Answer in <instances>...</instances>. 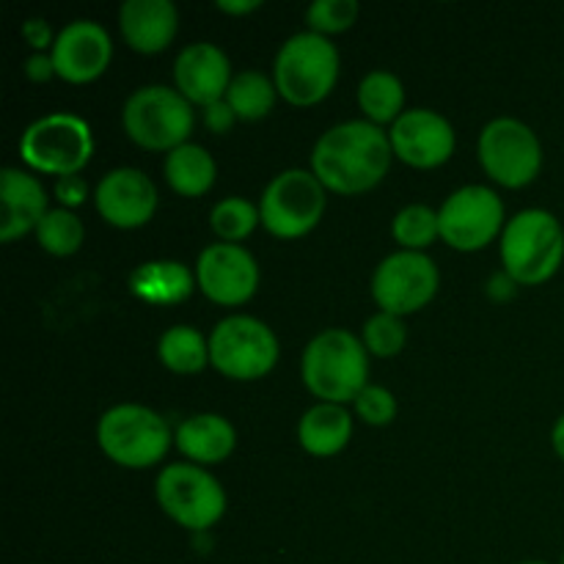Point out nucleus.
I'll use <instances>...</instances> for the list:
<instances>
[{"label":"nucleus","instance_id":"nucleus-5","mask_svg":"<svg viewBox=\"0 0 564 564\" xmlns=\"http://www.w3.org/2000/svg\"><path fill=\"white\" fill-rule=\"evenodd\" d=\"M99 449L121 468H152L169 455L174 444L169 422L147 405H116L102 413L97 424Z\"/></svg>","mask_w":564,"mask_h":564},{"label":"nucleus","instance_id":"nucleus-27","mask_svg":"<svg viewBox=\"0 0 564 564\" xmlns=\"http://www.w3.org/2000/svg\"><path fill=\"white\" fill-rule=\"evenodd\" d=\"M275 97H279L275 83L257 69H246L231 77V86L226 91V102L242 121L264 119L275 108Z\"/></svg>","mask_w":564,"mask_h":564},{"label":"nucleus","instance_id":"nucleus-17","mask_svg":"<svg viewBox=\"0 0 564 564\" xmlns=\"http://www.w3.org/2000/svg\"><path fill=\"white\" fill-rule=\"evenodd\" d=\"M55 75L66 83H91L102 75L113 58L110 33L94 20H75L55 33L50 50Z\"/></svg>","mask_w":564,"mask_h":564},{"label":"nucleus","instance_id":"nucleus-8","mask_svg":"<svg viewBox=\"0 0 564 564\" xmlns=\"http://www.w3.org/2000/svg\"><path fill=\"white\" fill-rule=\"evenodd\" d=\"M209 364L229 380H259L279 364V339L262 319L231 314L209 334Z\"/></svg>","mask_w":564,"mask_h":564},{"label":"nucleus","instance_id":"nucleus-15","mask_svg":"<svg viewBox=\"0 0 564 564\" xmlns=\"http://www.w3.org/2000/svg\"><path fill=\"white\" fill-rule=\"evenodd\" d=\"M394 158L413 169H438L455 152V130L430 108L405 110L389 130Z\"/></svg>","mask_w":564,"mask_h":564},{"label":"nucleus","instance_id":"nucleus-22","mask_svg":"<svg viewBox=\"0 0 564 564\" xmlns=\"http://www.w3.org/2000/svg\"><path fill=\"white\" fill-rule=\"evenodd\" d=\"M196 284V270L174 262V259L147 262L130 275L132 295L143 303H154V306H174V303L187 301Z\"/></svg>","mask_w":564,"mask_h":564},{"label":"nucleus","instance_id":"nucleus-1","mask_svg":"<svg viewBox=\"0 0 564 564\" xmlns=\"http://www.w3.org/2000/svg\"><path fill=\"white\" fill-rule=\"evenodd\" d=\"M391 160L394 149L389 132L367 119H352L319 135L312 152V171L325 191L356 196L383 182Z\"/></svg>","mask_w":564,"mask_h":564},{"label":"nucleus","instance_id":"nucleus-37","mask_svg":"<svg viewBox=\"0 0 564 564\" xmlns=\"http://www.w3.org/2000/svg\"><path fill=\"white\" fill-rule=\"evenodd\" d=\"M25 75L28 80L33 83H44L55 75V64L53 55L50 53H33L25 58Z\"/></svg>","mask_w":564,"mask_h":564},{"label":"nucleus","instance_id":"nucleus-2","mask_svg":"<svg viewBox=\"0 0 564 564\" xmlns=\"http://www.w3.org/2000/svg\"><path fill=\"white\" fill-rule=\"evenodd\" d=\"M301 375L306 389L319 397V402H356V397L369 386V352L350 330H319L303 350Z\"/></svg>","mask_w":564,"mask_h":564},{"label":"nucleus","instance_id":"nucleus-36","mask_svg":"<svg viewBox=\"0 0 564 564\" xmlns=\"http://www.w3.org/2000/svg\"><path fill=\"white\" fill-rule=\"evenodd\" d=\"M22 36H25V42L31 44L33 53H44V50H53L55 44V36L53 31H50L47 20H39V17H31V20H25V25H22Z\"/></svg>","mask_w":564,"mask_h":564},{"label":"nucleus","instance_id":"nucleus-13","mask_svg":"<svg viewBox=\"0 0 564 564\" xmlns=\"http://www.w3.org/2000/svg\"><path fill=\"white\" fill-rule=\"evenodd\" d=\"M438 264L424 251L389 253L372 275V297L380 312L405 317L438 295Z\"/></svg>","mask_w":564,"mask_h":564},{"label":"nucleus","instance_id":"nucleus-26","mask_svg":"<svg viewBox=\"0 0 564 564\" xmlns=\"http://www.w3.org/2000/svg\"><path fill=\"white\" fill-rule=\"evenodd\" d=\"M158 356L176 375H198L209 364V339L191 325H171L158 341Z\"/></svg>","mask_w":564,"mask_h":564},{"label":"nucleus","instance_id":"nucleus-33","mask_svg":"<svg viewBox=\"0 0 564 564\" xmlns=\"http://www.w3.org/2000/svg\"><path fill=\"white\" fill-rule=\"evenodd\" d=\"M356 413L361 422H367L369 427H386V424L394 422L397 416V397L391 394L386 386H372L369 383L361 394L356 397Z\"/></svg>","mask_w":564,"mask_h":564},{"label":"nucleus","instance_id":"nucleus-16","mask_svg":"<svg viewBox=\"0 0 564 564\" xmlns=\"http://www.w3.org/2000/svg\"><path fill=\"white\" fill-rule=\"evenodd\" d=\"M94 204L105 224L116 229H138L152 220L158 209V187L141 169H113L99 180Z\"/></svg>","mask_w":564,"mask_h":564},{"label":"nucleus","instance_id":"nucleus-41","mask_svg":"<svg viewBox=\"0 0 564 564\" xmlns=\"http://www.w3.org/2000/svg\"><path fill=\"white\" fill-rule=\"evenodd\" d=\"M521 564H549V562H521Z\"/></svg>","mask_w":564,"mask_h":564},{"label":"nucleus","instance_id":"nucleus-7","mask_svg":"<svg viewBox=\"0 0 564 564\" xmlns=\"http://www.w3.org/2000/svg\"><path fill=\"white\" fill-rule=\"evenodd\" d=\"M22 163L39 174H80L94 154V132L86 119L75 113H47L28 124L20 138Z\"/></svg>","mask_w":564,"mask_h":564},{"label":"nucleus","instance_id":"nucleus-18","mask_svg":"<svg viewBox=\"0 0 564 564\" xmlns=\"http://www.w3.org/2000/svg\"><path fill=\"white\" fill-rule=\"evenodd\" d=\"M231 77L235 75H231L229 55L213 42L187 44L174 61L176 91L191 105H202V108L226 99Z\"/></svg>","mask_w":564,"mask_h":564},{"label":"nucleus","instance_id":"nucleus-28","mask_svg":"<svg viewBox=\"0 0 564 564\" xmlns=\"http://www.w3.org/2000/svg\"><path fill=\"white\" fill-rule=\"evenodd\" d=\"M36 240L53 257H72L75 251H80L83 240H86V226L72 209H50L42 224L36 226Z\"/></svg>","mask_w":564,"mask_h":564},{"label":"nucleus","instance_id":"nucleus-32","mask_svg":"<svg viewBox=\"0 0 564 564\" xmlns=\"http://www.w3.org/2000/svg\"><path fill=\"white\" fill-rule=\"evenodd\" d=\"M358 20V3L356 0H317L306 9L308 31L319 33V36H330V33H345L347 28L356 25Z\"/></svg>","mask_w":564,"mask_h":564},{"label":"nucleus","instance_id":"nucleus-23","mask_svg":"<svg viewBox=\"0 0 564 564\" xmlns=\"http://www.w3.org/2000/svg\"><path fill=\"white\" fill-rule=\"evenodd\" d=\"M352 416L345 405L317 402L308 408L297 424V441L314 457H334L350 444Z\"/></svg>","mask_w":564,"mask_h":564},{"label":"nucleus","instance_id":"nucleus-9","mask_svg":"<svg viewBox=\"0 0 564 564\" xmlns=\"http://www.w3.org/2000/svg\"><path fill=\"white\" fill-rule=\"evenodd\" d=\"M325 187L306 169H286L268 182L259 198L262 226L279 240H297L323 220Z\"/></svg>","mask_w":564,"mask_h":564},{"label":"nucleus","instance_id":"nucleus-29","mask_svg":"<svg viewBox=\"0 0 564 564\" xmlns=\"http://www.w3.org/2000/svg\"><path fill=\"white\" fill-rule=\"evenodd\" d=\"M391 235L400 242L402 251H424L441 237L438 213L427 204H408L405 209L397 213Z\"/></svg>","mask_w":564,"mask_h":564},{"label":"nucleus","instance_id":"nucleus-6","mask_svg":"<svg viewBox=\"0 0 564 564\" xmlns=\"http://www.w3.org/2000/svg\"><path fill=\"white\" fill-rule=\"evenodd\" d=\"M121 124L127 138L141 149L174 152L176 147L187 143L196 116L193 105L176 88L141 86L127 97Z\"/></svg>","mask_w":564,"mask_h":564},{"label":"nucleus","instance_id":"nucleus-31","mask_svg":"<svg viewBox=\"0 0 564 564\" xmlns=\"http://www.w3.org/2000/svg\"><path fill=\"white\" fill-rule=\"evenodd\" d=\"M408 330L402 317H394V314H375L364 323V334L361 341L367 347L369 356L375 358H394L400 356L402 347H405Z\"/></svg>","mask_w":564,"mask_h":564},{"label":"nucleus","instance_id":"nucleus-4","mask_svg":"<svg viewBox=\"0 0 564 564\" xmlns=\"http://www.w3.org/2000/svg\"><path fill=\"white\" fill-rule=\"evenodd\" d=\"M339 80V50L328 36L301 31L281 44L273 64V83L281 97L297 108L317 105Z\"/></svg>","mask_w":564,"mask_h":564},{"label":"nucleus","instance_id":"nucleus-38","mask_svg":"<svg viewBox=\"0 0 564 564\" xmlns=\"http://www.w3.org/2000/svg\"><path fill=\"white\" fill-rule=\"evenodd\" d=\"M488 295L496 297V301H507V297L516 295V281H512L510 273H496L494 279H490V286H488Z\"/></svg>","mask_w":564,"mask_h":564},{"label":"nucleus","instance_id":"nucleus-40","mask_svg":"<svg viewBox=\"0 0 564 564\" xmlns=\"http://www.w3.org/2000/svg\"><path fill=\"white\" fill-rule=\"evenodd\" d=\"M551 446H554L556 455H560L564 460V413L560 419H556L554 430H551Z\"/></svg>","mask_w":564,"mask_h":564},{"label":"nucleus","instance_id":"nucleus-12","mask_svg":"<svg viewBox=\"0 0 564 564\" xmlns=\"http://www.w3.org/2000/svg\"><path fill=\"white\" fill-rule=\"evenodd\" d=\"M441 240L455 251H479L505 231V202L494 187L466 185L438 209Z\"/></svg>","mask_w":564,"mask_h":564},{"label":"nucleus","instance_id":"nucleus-11","mask_svg":"<svg viewBox=\"0 0 564 564\" xmlns=\"http://www.w3.org/2000/svg\"><path fill=\"white\" fill-rule=\"evenodd\" d=\"M479 163L485 174L505 187H527L538 180L543 169V147L540 138L521 119L501 116L485 124L479 135Z\"/></svg>","mask_w":564,"mask_h":564},{"label":"nucleus","instance_id":"nucleus-25","mask_svg":"<svg viewBox=\"0 0 564 564\" xmlns=\"http://www.w3.org/2000/svg\"><path fill=\"white\" fill-rule=\"evenodd\" d=\"M358 105L372 124H394L405 113V88L389 69H375L358 83Z\"/></svg>","mask_w":564,"mask_h":564},{"label":"nucleus","instance_id":"nucleus-21","mask_svg":"<svg viewBox=\"0 0 564 564\" xmlns=\"http://www.w3.org/2000/svg\"><path fill=\"white\" fill-rule=\"evenodd\" d=\"M174 444L193 466H215L235 452L237 430L218 413H196L176 427Z\"/></svg>","mask_w":564,"mask_h":564},{"label":"nucleus","instance_id":"nucleus-24","mask_svg":"<svg viewBox=\"0 0 564 564\" xmlns=\"http://www.w3.org/2000/svg\"><path fill=\"white\" fill-rule=\"evenodd\" d=\"M165 182L174 193L185 198H198L215 185L218 165L215 158L198 143H182L174 152L165 154Z\"/></svg>","mask_w":564,"mask_h":564},{"label":"nucleus","instance_id":"nucleus-30","mask_svg":"<svg viewBox=\"0 0 564 564\" xmlns=\"http://www.w3.org/2000/svg\"><path fill=\"white\" fill-rule=\"evenodd\" d=\"M259 224H262V215H259L257 204L240 196L220 198L209 213V226H213L215 235L224 242H235V246H240Z\"/></svg>","mask_w":564,"mask_h":564},{"label":"nucleus","instance_id":"nucleus-14","mask_svg":"<svg viewBox=\"0 0 564 564\" xmlns=\"http://www.w3.org/2000/svg\"><path fill=\"white\" fill-rule=\"evenodd\" d=\"M198 290L220 306H242L257 295L259 264L242 246L213 242L198 253Z\"/></svg>","mask_w":564,"mask_h":564},{"label":"nucleus","instance_id":"nucleus-10","mask_svg":"<svg viewBox=\"0 0 564 564\" xmlns=\"http://www.w3.org/2000/svg\"><path fill=\"white\" fill-rule=\"evenodd\" d=\"M154 496L171 521L198 534L213 529L226 512L224 485L193 463L165 466L154 482Z\"/></svg>","mask_w":564,"mask_h":564},{"label":"nucleus","instance_id":"nucleus-19","mask_svg":"<svg viewBox=\"0 0 564 564\" xmlns=\"http://www.w3.org/2000/svg\"><path fill=\"white\" fill-rule=\"evenodd\" d=\"M119 28L124 42L138 53H163L180 31V11L171 0H124Z\"/></svg>","mask_w":564,"mask_h":564},{"label":"nucleus","instance_id":"nucleus-35","mask_svg":"<svg viewBox=\"0 0 564 564\" xmlns=\"http://www.w3.org/2000/svg\"><path fill=\"white\" fill-rule=\"evenodd\" d=\"M204 124H207L209 132H218V135H224V132H229L231 127L237 124V113L231 110V105L226 102V99H218V102H213L204 108Z\"/></svg>","mask_w":564,"mask_h":564},{"label":"nucleus","instance_id":"nucleus-42","mask_svg":"<svg viewBox=\"0 0 564 564\" xmlns=\"http://www.w3.org/2000/svg\"><path fill=\"white\" fill-rule=\"evenodd\" d=\"M560 564H564V556H562V562H560Z\"/></svg>","mask_w":564,"mask_h":564},{"label":"nucleus","instance_id":"nucleus-39","mask_svg":"<svg viewBox=\"0 0 564 564\" xmlns=\"http://www.w3.org/2000/svg\"><path fill=\"white\" fill-rule=\"evenodd\" d=\"M218 6L220 11H226V14H251V11H257L259 6V0H218Z\"/></svg>","mask_w":564,"mask_h":564},{"label":"nucleus","instance_id":"nucleus-20","mask_svg":"<svg viewBox=\"0 0 564 564\" xmlns=\"http://www.w3.org/2000/svg\"><path fill=\"white\" fill-rule=\"evenodd\" d=\"M0 196H3V220H0V240L14 242L17 237L36 231L47 209V191L39 176L22 169L0 171Z\"/></svg>","mask_w":564,"mask_h":564},{"label":"nucleus","instance_id":"nucleus-3","mask_svg":"<svg viewBox=\"0 0 564 564\" xmlns=\"http://www.w3.org/2000/svg\"><path fill=\"white\" fill-rule=\"evenodd\" d=\"M564 262V229L549 209H521L501 231V264L516 284L538 286Z\"/></svg>","mask_w":564,"mask_h":564},{"label":"nucleus","instance_id":"nucleus-34","mask_svg":"<svg viewBox=\"0 0 564 564\" xmlns=\"http://www.w3.org/2000/svg\"><path fill=\"white\" fill-rule=\"evenodd\" d=\"M55 196H58V202L64 204L66 209L80 207V204L86 202V196H88V185H86V180H83L80 174L61 176V180L55 182Z\"/></svg>","mask_w":564,"mask_h":564}]
</instances>
